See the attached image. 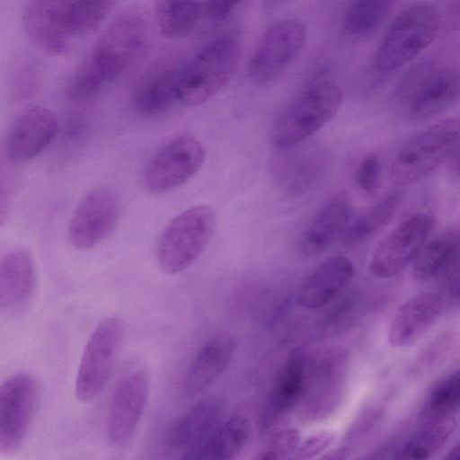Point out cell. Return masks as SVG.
<instances>
[{
  "instance_id": "obj_1",
  "label": "cell",
  "mask_w": 460,
  "mask_h": 460,
  "mask_svg": "<svg viewBox=\"0 0 460 460\" xmlns=\"http://www.w3.org/2000/svg\"><path fill=\"white\" fill-rule=\"evenodd\" d=\"M148 36L147 22L138 12L117 15L73 74L68 84L69 97L85 102L96 96L141 58Z\"/></svg>"
},
{
  "instance_id": "obj_2",
  "label": "cell",
  "mask_w": 460,
  "mask_h": 460,
  "mask_svg": "<svg viewBox=\"0 0 460 460\" xmlns=\"http://www.w3.org/2000/svg\"><path fill=\"white\" fill-rule=\"evenodd\" d=\"M460 100V65L423 61L407 72L397 84L394 101L402 114L422 121L444 112Z\"/></svg>"
},
{
  "instance_id": "obj_3",
  "label": "cell",
  "mask_w": 460,
  "mask_h": 460,
  "mask_svg": "<svg viewBox=\"0 0 460 460\" xmlns=\"http://www.w3.org/2000/svg\"><path fill=\"white\" fill-rule=\"evenodd\" d=\"M240 60L241 49L234 39L225 37L208 43L178 66L177 102L186 106L207 102L228 84Z\"/></svg>"
},
{
  "instance_id": "obj_4",
  "label": "cell",
  "mask_w": 460,
  "mask_h": 460,
  "mask_svg": "<svg viewBox=\"0 0 460 460\" xmlns=\"http://www.w3.org/2000/svg\"><path fill=\"white\" fill-rule=\"evenodd\" d=\"M341 102V91L333 82L314 83L277 119L272 133L275 146L288 150L302 143L335 116Z\"/></svg>"
},
{
  "instance_id": "obj_5",
  "label": "cell",
  "mask_w": 460,
  "mask_h": 460,
  "mask_svg": "<svg viewBox=\"0 0 460 460\" xmlns=\"http://www.w3.org/2000/svg\"><path fill=\"white\" fill-rule=\"evenodd\" d=\"M440 16L427 2L414 3L402 11L380 42L374 58L376 68L393 71L411 61L437 37Z\"/></svg>"
},
{
  "instance_id": "obj_6",
  "label": "cell",
  "mask_w": 460,
  "mask_h": 460,
  "mask_svg": "<svg viewBox=\"0 0 460 460\" xmlns=\"http://www.w3.org/2000/svg\"><path fill=\"white\" fill-rule=\"evenodd\" d=\"M460 141V120L437 122L410 137L395 155L391 181L403 186L418 181L449 158Z\"/></svg>"
},
{
  "instance_id": "obj_7",
  "label": "cell",
  "mask_w": 460,
  "mask_h": 460,
  "mask_svg": "<svg viewBox=\"0 0 460 460\" xmlns=\"http://www.w3.org/2000/svg\"><path fill=\"white\" fill-rule=\"evenodd\" d=\"M216 214L206 205L175 217L162 233L156 249L161 269L174 275L189 269L203 253L216 229Z\"/></svg>"
},
{
  "instance_id": "obj_8",
  "label": "cell",
  "mask_w": 460,
  "mask_h": 460,
  "mask_svg": "<svg viewBox=\"0 0 460 460\" xmlns=\"http://www.w3.org/2000/svg\"><path fill=\"white\" fill-rule=\"evenodd\" d=\"M125 324L119 316H110L94 328L84 349L75 379V396L90 402L109 382L121 341Z\"/></svg>"
},
{
  "instance_id": "obj_9",
  "label": "cell",
  "mask_w": 460,
  "mask_h": 460,
  "mask_svg": "<svg viewBox=\"0 0 460 460\" xmlns=\"http://www.w3.org/2000/svg\"><path fill=\"white\" fill-rule=\"evenodd\" d=\"M348 375V353L341 347H330L309 356L308 376L303 398V418L322 420L340 404Z\"/></svg>"
},
{
  "instance_id": "obj_10",
  "label": "cell",
  "mask_w": 460,
  "mask_h": 460,
  "mask_svg": "<svg viewBox=\"0 0 460 460\" xmlns=\"http://www.w3.org/2000/svg\"><path fill=\"white\" fill-rule=\"evenodd\" d=\"M40 399V385L28 373L7 378L0 388V452L11 454L22 444Z\"/></svg>"
},
{
  "instance_id": "obj_11",
  "label": "cell",
  "mask_w": 460,
  "mask_h": 460,
  "mask_svg": "<svg viewBox=\"0 0 460 460\" xmlns=\"http://www.w3.org/2000/svg\"><path fill=\"white\" fill-rule=\"evenodd\" d=\"M434 228V218L415 213L398 224L376 246L370 259L372 273L391 279L404 270L419 253Z\"/></svg>"
},
{
  "instance_id": "obj_12",
  "label": "cell",
  "mask_w": 460,
  "mask_h": 460,
  "mask_svg": "<svg viewBox=\"0 0 460 460\" xmlns=\"http://www.w3.org/2000/svg\"><path fill=\"white\" fill-rule=\"evenodd\" d=\"M305 39L306 28L298 20L287 19L271 25L250 60L251 80L262 85L276 79L299 54Z\"/></svg>"
},
{
  "instance_id": "obj_13",
  "label": "cell",
  "mask_w": 460,
  "mask_h": 460,
  "mask_svg": "<svg viewBox=\"0 0 460 460\" xmlns=\"http://www.w3.org/2000/svg\"><path fill=\"white\" fill-rule=\"evenodd\" d=\"M206 157L203 145L190 135H182L163 146L146 166L144 178L156 194L171 191L192 178Z\"/></svg>"
},
{
  "instance_id": "obj_14",
  "label": "cell",
  "mask_w": 460,
  "mask_h": 460,
  "mask_svg": "<svg viewBox=\"0 0 460 460\" xmlns=\"http://www.w3.org/2000/svg\"><path fill=\"white\" fill-rule=\"evenodd\" d=\"M119 214V199L110 187L98 186L81 199L68 226V239L78 250L97 245L114 228Z\"/></svg>"
},
{
  "instance_id": "obj_15",
  "label": "cell",
  "mask_w": 460,
  "mask_h": 460,
  "mask_svg": "<svg viewBox=\"0 0 460 460\" xmlns=\"http://www.w3.org/2000/svg\"><path fill=\"white\" fill-rule=\"evenodd\" d=\"M150 389L148 374L136 369L123 376L115 386L107 415V436L116 447L133 438L147 403Z\"/></svg>"
},
{
  "instance_id": "obj_16",
  "label": "cell",
  "mask_w": 460,
  "mask_h": 460,
  "mask_svg": "<svg viewBox=\"0 0 460 460\" xmlns=\"http://www.w3.org/2000/svg\"><path fill=\"white\" fill-rule=\"evenodd\" d=\"M308 360L309 356L303 349H296L279 369L259 415L261 432L273 430L303 400L307 384Z\"/></svg>"
},
{
  "instance_id": "obj_17",
  "label": "cell",
  "mask_w": 460,
  "mask_h": 460,
  "mask_svg": "<svg viewBox=\"0 0 460 460\" xmlns=\"http://www.w3.org/2000/svg\"><path fill=\"white\" fill-rule=\"evenodd\" d=\"M70 0H27L22 13L26 36L39 49L65 56L73 48L66 33Z\"/></svg>"
},
{
  "instance_id": "obj_18",
  "label": "cell",
  "mask_w": 460,
  "mask_h": 460,
  "mask_svg": "<svg viewBox=\"0 0 460 460\" xmlns=\"http://www.w3.org/2000/svg\"><path fill=\"white\" fill-rule=\"evenodd\" d=\"M58 122L55 114L40 105H30L15 118L10 128L6 153L13 162H25L39 155L55 138Z\"/></svg>"
},
{
  "instance_id": "obj_19",
  "label": "cell",
  "mask_w": 460,
  "mask_h": 460,
  "mask_svg": "<svg viewBox=\"0 0 460 460\" xmlns=\"http://www.w3.org/2000/svg\"><path fill=\"white\" fill-rule=\"evenodd\" d=\"M445 302L440 294L426 291L409 298L397 309L388 330L394 348L414 344L442 314Z\"/></svg>"
},
{
  "instance_id": "obj_20",
  "label": "cell",
  "mask_w": 460,
  "mask_h": 460,
  "mask_svg": "<svg viewBox=\"0 0 460 460\" xmlns=\"http://www.w3.org/2000/svg\"><path fill=\"white\" fill-rule=\"evenodd\" d=\"M35 288L33 258L27 249H16L0 262V309L13 315L25 309Z\"/></svg>"
},
{
  "instance_id": "obj_21",
  "label": "cell",
  "mask_w": 460,
  "mask_h": 460,
  "mask_svg": "<svg viewBox=\"0 0 460 460\" xmlns=\"http://www.w3.org/2000/svg\"><path fill=\"white\" fill-rule=\"evenodd\" d=\"M237 342L232 335L218 334L199 350L183 379L186 396L198 394L210 386L233 360Z\"/></svg>"
},
{
  "instance_id": "obj_22",
  "label": "cell",
  "mask_w": 460,
  "mask_h": 460,
  "mask_svg": "<svg viewBox=\"0 0 460 460\" xmlns=\"http://www.w3.org/2000/svg\"><path fill=\"white\" fill-rule=\"evenodd\" d=\"M352 215L346 197H334L315 214L302 233L299 248L305 257H315L327 251L341 236Z\"/></svg>"
},
{
  "instance_id": "obj_23",
  "label": "cell",
  "mask_w": 460,
  "mask_h": 460,
  "mask_svg": "<svg viewBox=\"0 0 460 460\" xmlns=\"http://www.w3.org/2000/svg\"><path fill=\"white\" fill-rule=\"evenodd\" d=\"M354 265L341 255L320 264L303 282L298 301L308 310L319 309L332 302L351 282Z\"/></svg>"
},
{
  "instance_id": "obj_24",
  "label": "cell",
  "mask_w": 460,
  "mask_h": 460,
  "mask_svg": "<svg viewBox=\"0 0 460 460\" xmlns=\"http://www.w3.org/2000/svg\"><path fill=\"white\" fill-rule=\"evenodd\" d=\"M331 166L329 153L319 147L296 152L281 159L276 166L280 185L293 196H302L314 189Z\"/></svg>"
},
{
  "instance_id": "obj_25",
  "label": "cell",
  "mask_w": 460,
  "mask_h": 460,
  "mask_svg": "<svg viewBox=\"0 0 460 460\" xmlns=\"http://www.w3.org/2000/svg\"><path fill=\"white\" fill-rule=\"evenodd\" d=\"M250 421L243 414H235L217 429L183 452L185 459L227 460L238 456L247 443Z\"/></svg>"
},
{
  "instance_id": "obj_26",
  "label": "cell",
  "mask_w": 460,
  "mask_h": 460,
  "mask_svg": "<svg viewBox=\"0 0 460 460\" xmlns=\"http://www.w3.org/2000/svg\"><path fill=\"white\" fill-rule=\"evenodd\" d=\"M221 408L217 397L199 401L168 428L164 443L172 449L187 450L214 428Z\"/></svg>"
},
{
  "instance_id": "obj_27",
  "label": "cell",
  "mask_w": 460,
  "mask_h": 460,
  "mask_svg": "<svg viewBox=\"0 0 460 460\" xmlns=\"http://www.w3.org/2000/svg\"><path fill=\"white\" fill-rule=\"evenodd\" d=\"M178 66H164L151 72L136 87L132 95L133 109L145 116L167 110L176 97Z\"/></svg>"
},
{
  "instance_id": "obj_28",
  "label": "cell",
  "mask_w": 460,
  "mask_h": 460,
  "mask_svg": "<svg viewBox=\"0 0 460 460\" xmlns=\"http://www.w3.org/2000/svg\"><path fill=\"white\" fill-rule=\"evenodd\" d=\"M460 256V230H449L426 242L412 261L417 281L432 279L448 270Z\"/></svg>"
},
{
  "instance_id": "obj_29",
  "label": "cell",
  "mask_w": 460,
  "mask_h": 460,
  "mask_svg": "<svg viewBox=\"0 0 460 460\" xmlns=\"http://www.w3.org/2000/svg\"><path fill=\"white\" fill-rule=\"evenodd\" d=\"M155 18L160 33L168 39L189 36L206 17L205 2L199 0H156Z\"/></svg>"
},
{
  "instance_id": "obj_30",
  "label": "cell",
  "mask_w": 460,
  "mask_h": 460,
  "mask_svg": "<svg viewBox=\"0 0 460 460\" xmlns=\"http://www.w3.org/2000/svg\"><path fill=\"white\" fill-rule=\"evenodd\" d=\"M456 427L453 416H444L422 422L397 452V458L427 459L438 453L449 440Z\"/></svg>"
},
{
  "instance_id": "obj_31",
  "label": "cell",
  "mask_w": 460,
  "mask_h": 460,
  "mask_svg": "<svg viewBox=\"0 0 460 460\" xmlns=\"http://www.w3.org/2000/svg\"><path fill=\"white\" fill-rule=\"evenodd\" d=\"M396 0H352L343 18V31L354 40L375 34L392 12Z\"/></svg>"
},
{
  "instance_id": "obj_32",
  "label": "cell",
  "mask_w": 460,
  "mask_h": 460,
  "mask_svg": "<svg viewBox=\"0 0 460 460\" xmlns=\"http://www.w3.org/2000/svg\"><path fill=\"white\" fill-rule=\"evenodd\" d=\"M401 200V191L394 189L359 217L349 223L341 236L348 245H357L368 240L393 218Z\"/></svg>"
},
{
  "instance_id": "obj_33",
  "label": "cell",
  "mask_w": 460,
  "mask_h": 460,
  "mask_svg": "<svg viewBox=\"0 0 460 460\" xmlns=\"http://www.w3.org/2000/svg\"><path fill=\"white\" fill-rule=\"evenodd\" d=\"M116 0H70L66 20V33L75 42L94 32L111 12Z\"/></svg>"
},
{
  "instance_id": "obj_34",
  "label": "cell",
  "mask_w": 460,
  "mask_h": 460,
  "mask_svg": "<svg viewBox=\"0 0 460 460\" xmlns=\"http://www.w3.org/2000/svg\"><path fill=\"white\" fill-rule=\"evenodd\" d=\"M460 410V368L438 381L429 392L420 411L422 422L444 416H453Z\"/></svg>"
},
{
  "instance_id": "obj_35",
  "label": "cell",
  "mask_w": 460,
  "mask_h": 460,
  "mask_svg": "<svg viewBox=\"0 0 460 460\" xmlns=\"http://www.w3.org/2000/svg\"><path fill=\"white\" fill-rule=\"evenodd\" d=\"M300 433L295 428H286L274 433L269 447L257 456L260 460H280L295 454L299 447Z\"/></svg>"
},
{
  "instance_id": "obj_36",
  "label": "cell",
  "mask_w": 460,
  "mask_h": 460,
  "mask_svg": "<svg viewBox=\"0 0 460 460\" xmlns=\"http://www.w3.org/2000/svg\"><path fill=\"white\" fill-rule=\"evenodd\" d=\"M385 410L384 400L370 401L351 423L343 440L344 446L349 447V444L366 435L383 416Z\"/></svg>"
},
{
  "instance_id": "obj_37",
  "label": "cell",
  "mask_w": 460,
  "mask_h": 460,
  "mask_svg": "<svg viewBox=\"0 0 460 460\" xmlns=\"http://www.w3.org/2000/svg\"><path fill=\"white\" fill-rule=\"evenodd\" d=\"M356 181L359 189L367 195H374L378 191L382 182V166L376 156L367 155L360 162Z\"/></svg>"
},
{
  "instance_id": "obj_38",
  "label": "cell",
  "mask_w": 460,
  "mask_h": 460,
  "mask_svg": "<svg viewBox=\"0 0 460 460\" xmlns=\"http://www.w3.org/2000/svg\"><path fill=\"white\" fill-rule=\"evenodd\" d=\"M451 336L447 334L438 337L430 343L419 358L414 361L411 373L413 376L423 375L428 372L438 360L441 358L444 353L448 349L451 343Z\"/></svg>"
},
{
  "instance_id": "obj_39",
  "label": "cell",
  "mask_w": 460,
  "mask_h": 460,
  "mask_svg": "<svg viewBox=\"0 0 460 460\" xmlns=\"http://www.w3.org/2000/svg\"><path fill=\"white\" fill-rule=\"evenodd\" d=\"M336 435L332 430H319L310 435L295 453L293 458L308 460L319 456L324 453L334 442Z\"/></svg>"
},
{
  "instance_id": "obj_40",
  "label": "cell",
  "mask_w": 460,
  "mask_h": 460,
  "mask_svg": "<svg viewBox=\"0 0 460 460\" xmlns=\"http://www.w3.org/2000/svg\"><path fill=\"white\" fill-rule=\"evenodd\" d=\"M241 0H208L205 2L206 17L217 22L225 19Z\"/></svg>"
},
{
  "instance_id": "obj_41",
  "label": "cell",
  "mask_w": 460,
  "mask_h": 460,
  "mask_svg": "<svg viewBox=\"0 0 460 460\" xmlns=\"http://www.w3.org/2000/svg\"><path fill=\"white\" fill-rule=\"evenodd\" d=\"M351 452L350 447L347 446H341L335 449L324 453L323 456H320L321 459L327 460H341L346 459L349 456Z\"/></svg>"
},
{
  "instance_id": "obj_42",
  "label": "cell",
  "mask_w": 460,
  "mask_h": 460,
  "mask_svg": "<svg viewBox=\"0 0 460 460\" xmlns=\"http://www.w3.org/2000/svg\"><path fill=\"white\" fill-rule=\"evenodd\" d=\"M451 168L460 172V141L449 157Z\"/></svg>"
},
{
  "instance_id": "obj_43",
  "label": "cell",
  "mask_w": 460,
  "mask_h": 460,
  "mask_svg": "<svg viewBox=\"0 0 460 460\" xmlns=\"http://www.w3.org/2000/svg\"><path fill=\"white\" fill-rule=\"evenodd\" d=\"M445 459H457L460 460V439L456 441L453 447L447 452L444 456Z\"/></svg>"
},
{
  "instance_id": "obj_44",
  "label": "cell",
  "mask_w": 460,
  "mask_h": 460,
  "mask_svg": "<svg viewBox=\"0 0 460 460\" xmlns=\"http://www.w3.org/2000/svg\"><path fill=\"white\" fill-rule=\"evenodd\" d=\"M454 290L456 294L460 297V268L456 273L455 282H454Z\"/></svg>"
}]
</instances>
